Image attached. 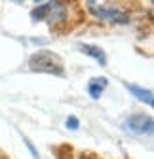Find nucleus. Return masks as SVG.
Returning <instances> with one entry per match:
<instances>
[{"instance_id":"obj_1","label":"nucleus","mask_w":154,"mask_h":159,"mask_svg":"<svg viewBox=\"0 0 154 159\" xmlns=\"http://www.w3.org/2000/svg\"><path fill=\"white\" fill-rule=\"evenodd\" d=\"M29 70L36 74H51L65 78V65L63 59L55 51L50 49H38L29 57Z\"/></svg>"},{"instance_id":"obj_2","label":"nucleus","mask_w":154,"mask_h":159,"mask_svg":"<svg viewBox=\"0 0 154 159\" xmlns=\"http://www.w3.org/2000/svg\"><path fill=\"white\" fill-rule=\"evenodd\" d=\"M86 8L93 17L101 19V21H107V23H112V25H128L129 19H131L126 10H120L118 6H112V4L91 2V0H88Z\"/></svg>"},{"instance_id":"obj_3","label":"nucleus","mask_w":154,"mask_h":159,"mask_svg":"<svg viewBox=\"0 0 154 159\" xmlns=\"http://www.w3.org/2000/svg\"><path fill=\"white\" fill-rule=\"evenodd\" d=\"M124 129L135 134H152L154 131V119L148 114H133L124 121Z\"/></svg>"},{"instance_id":"obj_4","label":"nucleus","mask_w":154,"mask_h":159,"mask_svg":"<svg viewBox=\"0 0 154 159\" xmlns=\"http://www.w3.org/2000/svg\"><path fill=\"white\" fill-rule=\"evenodd\" d=\"M69 4L67 2H59V0H55V2H51L50 6V13L46 17V23L50 25L51 30H59L61 25H67L69 23Z\"/></svg>"},{"instance_id":"obj_5","label":"nucleus","mask_w":154,"mask_h":159,"mask_svg":"<svg viewBox=\"0 0 154 159\" xmlns=\"http://www.w3.org/2000/svg\"><path fill=\"white\" fill-rule=\"evenodd\" d=\"M107 85H108V78H105V76H93V78L88 80V95L93 98V101H99L103 91L107 89Z\"/></svg>"},{"instance_id":"obj_6","label":"nucleus","mask_w":154,"mask_h":159,"mask_svg":"<svg viewBox=\"0 0 154 159\" xmlns=\"http://www.w3.org/2000/svg\"><path fill=\"white\" fill-rule=\"evenodd\" d=\"M76 48H78V51H82L84 55L91 57L93 61H97L101 66H105V65H107V53H105V49H103V48L95 46V44H78Z\"/></svg>"},{"instance_id":"obj_7","label":"nucleus","mask_w":154,"mask_h":159,"mask_svg":"<svg viewBox=\"0 0 154 159\" xmlns=\"http://www.w3.org/2000/svg\"><path fill=\"white\" fill-rule=\"evenodd\" d=\"M126 89H128L133 97H137L141 102H145V104H148V106H154V95H152L150 89H143V87H139V85H135V84H128Z\"/></svg>"},{"instance_id":"obj_8","label":"nucleus","mask_w":154,"mask_h":159,"mask_svg":"<svg viewBox=\"0 0 154 159\" xmlns=\"http://www.w3.org/2000/svg\"><path fill=\"white\" fill-rule=\"evenodd\" d=\"M50 6L51 2H44V4H38L34 10H31V19L36 23V21H46V17L50 13Z\"/></svg>"},{"instance_id":"obj_9","label":"nucleus","mask_w":154,"mask_h":159,"mask_svg":"<svg viewBox=\"0 0 154 159\" xmlns=\"http://www.w3.org/2000/svg\"><path fill=\"white\" fill-rule=\"evenodd\" d=\"M53 152H55V159H72V146L70 144H59Z\"/></svg>"},{"instance_id":"obj_10","label":"nucleus","mask_w":154,"mask_h":159,"mask_svg":"<svg viewBox=\"0 0 154 159\" xmlns=\"http://www.w3.org/2000/svg\"><path fill=\"white\" fill-rule=\"evenodd\" d=\"M65 125H67V129H70V131H78L80 121H78V117H76V116H69L67 121H65Z\"/></svg>"},{"instance_id":"obj_11","label":"nucleus","mask_w":154,"mask_h":159,"mask_svg":"<svg viewBox=\"0 0 154 159\" xmlns=\"http://www.w3.org/2000/svg\"><path fill=\"white\" fill-rule=\"evenodd\" d=\"M23 142L27 144V148H29V152H31V155L34 157V159H38V157H40V155H38V152H36V148H34V144L29 140V138L27 136H23Z\"/></svg>"}]
</instances>
